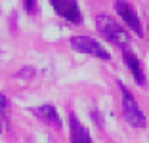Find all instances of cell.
I'll return each instance as SVG.
<instances>
[{
    "instance_id": "cell-9",
    "label": "cell",
    "mask_w": 149,
    "mask_h": 143,
    "mask_svg": "<svg viewBox=\"0 0 149 143\" xmlns=\"http://www.w3.org/2000/svg\"><path fill=\"white\" fill-rule=\"evenodd\" d=\"M23 6L29 13H35L36 12V0H23Z\"/></svg>"
},
{
    "instance_id": "cell-5",
    "label": "cell",
    "mask_w": 149,
    "mask_h": 143,
    "mask_svg": "<svg viewBox=\"0 0 149 143\" xmlns=\"http://www.w3.org/2000/svg\"><path fill=\"white\" fill-rule=\"evenodd\" d=\"M115 10H117V13L120 15V19H123V21L126 23V25L130 27L132 31H136V35H138V36L143 35V29H141L140 17L136 15V10L132 8L128 2H123V0H118L117 4H115Z\"/></svg>"
},
{
    "instance_id": "cell-8",
    "label": "cell",
    "mask_w": 149,
    "mask_h": 143,
    "mask_svg": "<svg viewBox=\"0 0 149 143\" xmlns=\"http://www.w3.org/2000/svg\"><path fill=\"white\" fill-rule=\"evenodd\" d=\"M124 63H126V67L130 69L134 80H136L140 86H143L145 84V74H143V71H141V65H140V61H138V57L126 50V52H124Z\"/></svg>"
},
{
    "instance_id": "cell-2",
    "label": "cell",
    "mask_w": 149,
    "mask_h": 143,
    "mask_svg": "<svg viewBox=\"0 0 149 143\" xmlns=\"http://www.w3.org/2000/svg\"><path fill=\"white\" fill-rule=\"evenodd\" d=\"M120 86V97H123V115L124 118H126V122L130 126H134V128H145V124H147V118H145L143 111L140 109V105L136 103V99H134V95L130 94V90H128L124 84H118Z\"/></svg>"
},
{
    "instance_id": "cell-3",
    "label": "cell",
    "mask_w": 149,
    "mask_h": 143,
    "mask_svg": "<svg viewBox=\"0 0 149 143\" xmlns=\"http://www.w3.org/2000/svg\"><path fill=\"white\" fill-rule=\"evenodd\" d=\"M71 48H73L74 52L86 53V56H94V57H97V59H105V61L111 59L109 52H107L97 40L90 38V36H73V38H71Z\"/></svg>"
},
{
    "instance_id": "cell-10",
    "label": "cell",
    "mask_w": 149,
    "mask_h": 143,
    "mask_svg": "<svg viewBox=\"0 0 149 143\" xmlns=\"http://www.w3.org/2000/svg\"><path fill=\"white\" fill-rule=\"evenodd\" d=\"M0 109H2V111H6V109H8V99H6L2 94H0Z\"/></svg>"
},
{
    "instance_id": "cell-1",
    "label": "cell",
    "mask_w": 149,
    "mask_h": 143,
    "mask_svg": "<svg viewBox=\"0 0 149 143\" xmlns=\"http://www.w3.org/2000/svg\"><path fill=\"white\" fill-rule=\"evenodd\" d=\"M96 27L107 40H111V42L117 44V46L126 48L128 44H130V35H128V31L124 29L123 25H118V23L115 21L111 15H107V13H100V15L96 17Z\"/></svg>"
},
{
    "instance_id": "cell-7",
    "label": "cell",
    "mask_w": 149,
    "mask_h": 143,
    "mask_svg": "<svg viewBox=\"0 0 149 143\" xmlns=\"http://www.w3.org/2000/svg\"><path fill=\"white\" fill-rule=\"evenodd\" d=\"M33 113H35L36 117L40 118V120L48 122V124L56 126V128H61V120H59V115H57L56 107H52V105H42V107H36V109H33Z\"/></svg>"
},
{
    "instance_id": "cell-6",
    "label": "cell",
    "mask_w": 149,
    "mask_h": 143,
    "mask_svg": "<svg viewBox=\"0 0 149 143\" xmlns=\"http://www.w3.org/2000/svg\"><path fill=\"white\" fill-rule=\"evenodd\" d=\"M69 130H71V143H94L88 130L73 113L69 115Z\"/></svg>"
},
{
    "instance_id": "cell-11",
    "label": "cell",
    "mask_w": 149,
    "mask_h": 143,
    "mask_svg": "<svg viewBox=\"0 0 149 143\" xmlns=\"http://www.w3.org/2000/svg\"><path fill=\"white\" fill-rule=\"evenodd\" d=\"M0 134H2V117H0Z\"/></svg>"
},
{
    "instance_id": "cell-4",
    "label": "cell",
    "mask_w": 149,
    "mask_h": 143,
    "mask_svg": "<svg viewBox=\"0 0 149 143\" xmlns=\"http://www.w3.org/2000/svg\"><path fill=\"white\" fill-rule=\"evenodd\" d=\"M50 4L56 10V13H59L67 21H71V23H80L82 21L79 4H77L74 0H50Z\"/></svg>"
}]
</instances>
